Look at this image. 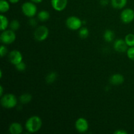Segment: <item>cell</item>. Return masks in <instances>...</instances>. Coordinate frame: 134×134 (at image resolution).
Listing matches in <instances>:
<instances>
[{
    "mask_svg": "<svg viewBox=\"0 0 134 134\" xmlns=\"http://www.w3.org/2000/svg\"><path fill=\"white\" fill-rule=\"evenodd\" d=\"M19 1L20 0H9V2H10V3H13V4L17 3H18Z\"/></svg>",
    "mask_w": 134,
    "mask_h": 134,
    "instance_id": "f546056e",
    "label": "cell"
},
{
    "mask_svg": "<svg viewBox=\"0 0 134 134\" xmlns=\"http://www.w3.org/2000/svg\"><path fill=\"white\" fill-rule=\"evenodd\" d=\"M7 53V48L5 45H1L0 48V56L1 57H3Z\"/></svg>",
    "mask_w": 134,
    "mask_h": 134,
    "instance_id": "484cf974",
    "label": "cell"
},
{
    "mask_svg": "<svg viewBox=\"0 0 134 134\" xmlns=\"http://www.w3.org/2000/svg\"><path fill=\"white\" fill-rule=\"evenodd\" d=\"M1 43L5 44H11L15 41L16 34L12 30H5L3 31L0 36Z\"/></svg>",
    "mask_w": 134,
    "mask_h": 134,
    "instance_id": "277c9868",
    "label": "cell"
},
{
    "mask_svg": "<svg viewBox=\"0 0 134 134\" xmlns=\"http://www.w3.org/2000/svg\"><path fill=\"white\" fill-rule=\"evenodd\" d=\"M128 0H111L113 7L116 9H121L126 5Z\"/></svg>",
    "mask_w": 134,
    "mask_h": 134,
    "instance_id": "5bb4252c",
    "label": "cell"
},
{
    "mask_svg": "<svg viewBox=\"0 0 134 134\" xmlns=\"http://www.w3.org/2000/svg\"><path fill=\"white\" fill-rule=\"evenodd\" d=\"M3 86H0V96H3Z\"/></svg>",
    "mask_w": 134,
    "mask_h": 134,
    "instance_id": "4dcf8cb0",
    "label": "cell"
},
{
    "mask_svg": "<svg viewBox=\"0 0 134 134\" xmlns=\"http://www.w3.org/2000/svg\"><path fill=\"white\" fill-rule=\"evenodd\" d=\"M32 99V96L31 94H28V93H26L22 95H21L19 98V100L22 104H27V103H30V101Z\"/></svg>",
    "mask_w": 134,
    "mask_h": 134,
    "instance_id": "e0dca14e",
    "label": "cell"
},
{
    "mask_svg": "<svg viewBox=\"0 0 134 134\" xmlns=\"http://www.w3.org/2000/svg\"><path fill=\"white\" fill-rule=\"evenodd\" d=\"M49 31L48 27L44 26H39L34 31V38L38 41H43L48 36Z\"/></svg>",
    "mask_w": 134,
    "mask_h": 134,
    "instance_id": "5b68a950",
    "label": "cell"
},
{
    "mask_svg": "<svg viewBox=\"0 0 134 134\" xmlns=\"http://www.w3.org/2000/svg\"><path fill=\"white\" fill-rule=\"evenodd\" d=\"M37 18L41 22H46L50 18V14L47 10H41L37 14Z\"/></svg>",
    "mask_w": 134,
    "mask_h": 134,
    "instance_id": "2e32d148",
    "label": "cell"
},
{
    "mask_svg": "<svg viewBox=\"0 0 134 134\" xmlns=\"http://www.w3.org/2000/svg\"><path fill=\"white\" fill-rule=\"evenodd\" d=\"M56 79H57V74H56V72L52 71L47 75L45 78V80L47 83L52 84L56 81Z\"/></svg>",
    "mask_w": 134,
    "mask_h": 134,
    "instance_id": "ac0fdd59",
    "label": "cell"
},
{
    "mask_svg": "<svg viewBox=\"0 0 134 134\" xmlns=\"http://www.w3.org/2000/svg\"><path fill=\"white\" fill-rule=\"evenodd\" d=\"M120 19L124 24L131 23L134 20V10L132 9H125L120 14Z\"/></svg>",
    "mask_w": 134,
    "mask_h": 134,
    "instance_id": "52a82bcc",
    "label": "cell"
},
{
    "mask_svg": "<svg viewBox=\"0 0 134 134\" xmlns=\"http://www.w3.org/2000/svg\"><path fill=\"white\" fill-rule=\"evenodd\" d=\"M25 126L30 133L38 132L42 126L41 119L38 116H31L27 120Z\"/></svg>",
    "mask_w": 134,
    "mask_h": 134,
    "instance_id": "6da1fadb",
    "label": "cell"
},
{
    "mask_svg": "<svg viewBox=\"0 0 134 134\" xmlns=\"http://www.w3.org/2000/svg\"><path fill=\"white\" fill-rule=\"evenodd\" d=\"M110 83L113 85H121L124 82V77L121 74H114L109 79Z\"/></svg>",
    "mask_w": 134,
    "mask_h": 134,
    "instance_id": "7c38bea8",
    "label": "cell"
},
{
    "mask_svg": "<svg viewBox=\"0 0 134 134\" xmlns=\"http://www.w3.org/2000/svg\"><path fill=\"white\" fill-rule=\"evenodd\" d=\"M9 26L10 27V30H13V31H16L20 27V22H18V20H13L11 21Z\"/></svg>",
    "mask_w": 134,
    "mask_h": 134,
    "instance_id": "603a6c76",
    "label": "cell"
},
{
    "mask_svg": "<svg viewBox=\"0 0 134 134\" xmlns=\"http://www.w3.org/2000/svg\"><path fill=\"white\" fill-rule=\"evenodd\" d=\"M22 10L25 16L27 17H34L36 14L37 6L34 2H25L22 5Z\"/></svg>",
    "mask_w": 134,
    "mask_h": 134,
    "instance_id": "3957f363",
    "label": "cell"
},
{
    "mask_svg": "<svg viewBox=\"0 0 134 134\" xmlns=\"http://www.w3.org/2000/svg\"><path fill=\"white\" fill-rule=\"evenodd\" d=\"M10 9V5L6 0H0V11L1 13H6Z\"/></svg>",
    "mask_w": 134,
    "mask_h": 134,
    "instance_id": "d6986e66",
    "label": "cell"
},
{
    "mask_svg": "<svg viewBox=\"0 0 134 134\" xmlns=\"http://www.w3.org/2000/svg\"><path fill=\"white\" fill-rule=\"evenodd\" d=\"M32 2L35 3H39L42 2L43 1V0H31Z\"/></svg>",
    "mask_w": 134,
    "mask_h": 134,
    "instance_id": "1f68e13d",
    "label": "cell"
},
{
    "mask_svg": "<svg viewBox=\"0 0 134 134\" xmlns=\"http://www.w3.org/2000/svg\"><path fill=\"white\" fill-rule=\"evenodd\" d=\"M88 122L85 118H79L75 122V128L80 133H85L88 130Z\"/></svg>",
    "mask_w": 134,
    "mask_h": 134,
    "instance_id": "ba28073f",
    "label": "cell"
},
{
    "mask_svg": "<svg viewBox=\"0 0 134 134\" xmlns=\"http://www.w3.org/2000/svg\"><path fill=\"white\" fill-rule=\"evenodd\" d=\"M22 59H23L22 54L20 51L17 50H13L9 54V61L14 65H16L18 63L21 62L22 61Z\"/></svg>",
    "mask_w": 134,
    "mask_h": 134,
    "instance_id": "30bf717a",
    "label": "cell"
},
{
    "mask_svg": "<svg viewBox=\"0 0 134 134\" xmlns=\"http://www.w3.org/2000/svg\"><path fill=\"white\" fill-rule=\"evenodd\" d=\"M128 44L126 43L125 40H123L122 39H118L115 41L113 44L114 49L116 51V52H127L128 51Z\"/></svg>",
    "mask_w": 134,
    "mask_h": 134,
    "instance_id": "9c48e42d",
    "label": "cell"
},
{
    "mask_svg": "<svg viewBox=\"0 0 134 134\" xmlns=\"http://www.w3.org/2000/svg\"><path fill=\"white\" fill-rule=\"evenodd\" d=\"M82 22L79 18L77 16H69L65 21L67 27L71 30H79L82 26Z\"/></svg>",
    "mask_w": 134,
    "mask_h": 134,
    "instance_id": "8992f818",
    "label": "cell"
},
{
    "mask_svg": "<svg viewBox=\"0 0 134 134\" xmlns=\"http://www.w3.org/2000/svg\"><path fill=\"white\" fill-rule=\"evenodd\" d=\"M0 18H1V30L3 31L6 30L9 26V20L3 14H1Z\"/></svg>",
    "mask_w": 134,
    "mask_h": 134,
    "instance_id": "ffe728a7",
    "label": "cell"
},
{
    "mask_svg": "<svg viewBox=\"0 0 134 134\" xmlns=\"http://www.w3.org/2000/svg\"><path fill=\"white\" fill-rule=\"evenodd\" d=\"M51 5L56 11H62L66 8L68 0H51Z\"/></svg>",
    "mask_w": 134,
    "mask_h": 134,
    "instance_id": "8fae6325",
    "label": "cell"
},
{
    "mask_svg": "<svg viewBox=\"0 0 134 134\" xmlns=\"http://www.w3.org/2000/svg\"><path fill=\"white\" fill-rule=\"evenodd\" d=\"M37 24V20H36V19H35V18L31 17V18H30V20H29V24H30V26L34 27V26H36Z\"/></svg>",
    "mask_w": 134,
    "mask_h": 134,
    "instance_id": "4316f807",
    "label": "cell"
},
{
    "mask_svg": "<svg viewBox=\"0 0 134 134\" xmlns=\"http://www.w3.org/2000/svg\"><path fill=\"white\" fill-rule=\"evenodd\" d=\"M103 38L106 42H112L115 39V34L111 30H106L103 34Z\"/></svg>",
    "mask_w": 134,
    "mask_h": 134,
    "instance_id": "9a60e30c",
    "label": "cell"
},
{
    "mask_svg": "<svg viewBox=\"0 0 134 134\" xmlns=\"http://www.w3.org/2000/svg\"><path fill=\"white\" fill-rule=\"evenodd\" d=\"M15 67L18 71H24L25 69H26V65L24 62H23L22 61L21 62L18 63V64H17L16 65H15Z\"/></svg>",
    "mask_w": 134,
    "mask_h": 134,
    "instance_id": "d4e9b609",
    "label": "cell"
},
{
    "mask_svg": "<svg viewBox=\"0 0 134 134\" xmlns=\"http://www.w3.org/2000/svg\"><path fill=\"white\" fill-rule=\"evenodd\" d=\"M99 2L102 6H106L109 4V0H100Z\"/></svg>",
    "mask_w": 134,
    "mask_h": 134,
    "instance_id": "f1b7e54d",
    "label": "cell"
},
{
    "mask_svg": "<svg viewBox=\"0 0 134 134\" xmlns=\"http://www.w3.org/2000/svg\"><path fill=\"white\" fill-rule=\"evenodd\" d=\"M9 131L11 134H20L23 131V128L20 123L13 122L9 126Z\"/></svg>",
    "mask_w": 134,
    "mask_h": 134,
    "instance_id": "4fadbf2b",
    "label": "cell"
},
{
    "mask_svg": "<svg viewBox=\"0 0 134 134\" xmlns=\"http://www.w3.org/2000/svg\"><path fill=\"white\" fill-rule=\"evenodd\" d=\"M114 133H115V134H127L128 133V132L125 130H118L115 131V132H114Z\"/></svg>",
    "mask_w": 134,
    "mask_h": 134,
    "instance_id": "83f0119b",
    "label": "cell"
},
{
    "mask_svg": "<svg viewBox=\"0 0 134 134\" xmlns=\"http://www.w3.org/2000/svg\"><path fill=\"white\" fill-rule=\"evenodd\" d=\"M124 40L128 47H134V34H128V35H126Z\"/></svg>",
    "mask_w": 134,
    "mask_h": 134,
    "instance_id": "44dd1931",
    "label": "cell"
},
{
    "mask_svg": "<svg viewBox=\"0 0 134 134\" xmlns=\"http://www.w3.org/2000/svg\"><path fill=\"white\" fill-rule=\"evenodd\" d=\"M127 56L130 60H134V47H131L128 48L127 51Z\"/></svg>",
    "mask_w": 134,
    "mask_h": 134,
    "instance_id": "cb8c5ba5",
    "label": "cell"
},
{
    "mask_svg": "<svg viewBox=\"0 0 134 134\" xmlns=\"http://www.w3.org/2000/svg\"><path fill=\"white\" fill-rule=\"evenodd\" d=\"M79 35L80 37L82 38V39L87 38L89 35L88 29L86 27H81L79 29Z\"/></svg>",
    "mask_w": 134,
    "mask_h": 134,
    "instance_id": "7402d4cb",
    "label": "cell"
},
{
    "mask_svg": "<svg viewBox=\"0 0 134 134\" xmlns=\"http://www.w3.org/2000/svg\"><path fill=\"white\" fill-rule=\"evenodd\" d=\"M1 105L6 109H12L17 105V98L12 94H7L1 96Z\"/></svg>",
    "mask_w": 134,
    "mask_h": 134,
    "instance_id": "7a4b0ae2",
    "label": "cell"
}]
</instances>
